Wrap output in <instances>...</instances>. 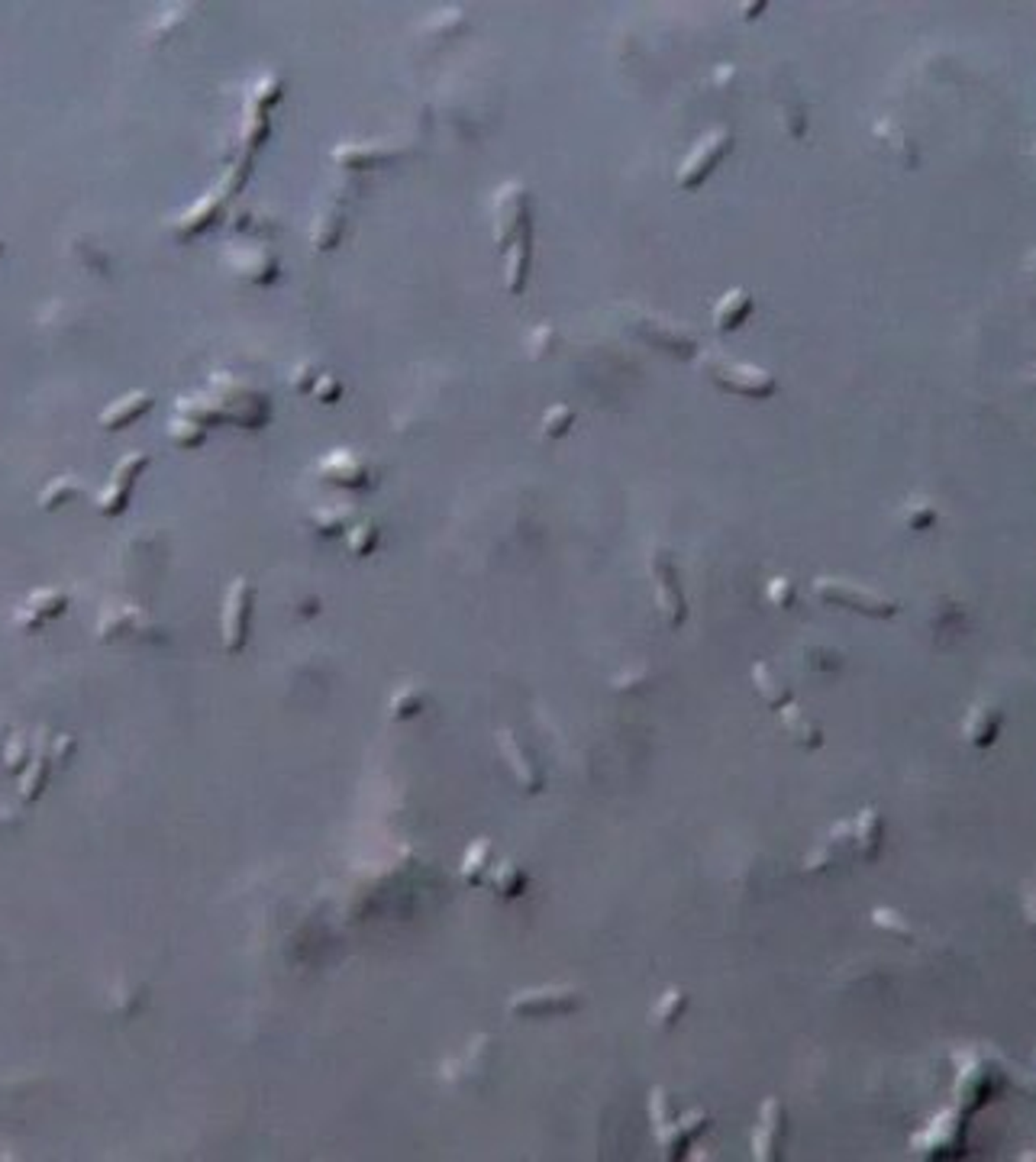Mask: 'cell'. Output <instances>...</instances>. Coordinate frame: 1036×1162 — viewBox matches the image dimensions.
I'll return each instance as SVG.
<instances>
[{
	"instance_id": "8992f818",
	"label": "cell",
	"mask_w": 1036,
	"mask_h": 1162,
	"mask_svg": "<svg viewBox=\"0 0 1036 1162\" xmlns=\"http://www.w3.org/2000/svg\"><path fill=\"white\" fill-rule=\"evenodd\" d=\"M494 226H498V243L513 246V236H530V220H527V191L520 184H507L498 198L494 207Z\"/></svg>"
},
{
	"instance_id": "ba28073f",
	"label": "cell",
	"mask_w": 1036,
	"mask_h": 1162,
	"mask_svg": "<svg viewBox=\"0 0 1036 1162\" xmlns=\"http://www.w3.org/2000/svg\"><path fill=\"white\" fill-rule=\"evenodd\" d=\"M149 462L146 456H130V459H123V462L117 465V472H113V482L107 485V491L101 494V513H120L123 508H127V498H130V487H132V482H136V472L139 468H143Z\"/></svg>"
},
{
	"instance_id": "9c48e42d",
	"label": "cell",
	"mask_w": 1036,
	"mask_h": 1162,
	"mask_svg": "<svg viewBox=\"0 0 1036 1162\" xmlns=\"http://www.w3.org/2000/svg\"><path fill=\"white\" fill-rule=\"evenodd\" d=\"M752 297H749V291H742V288H733V291H727V295L720 297V304L714 307V323H717V330H737V326H742L746 323V317L752 314Z\"/></svg>"
},
{
	"instance_id": "7a4b0ae2",
	"label": "cell",
	"mask_w": 1036,
	"mask_h": 1162,
	"mask_svg": "<svg viewBox=\"0 0 1036 1162\" xmlns=\"http://www.w3.org/2000/svg\"><path fill=\"white\" fill-rule=\"evenodd\" d=\"M730 146H733L730 130H711V132H707L701 143H697V146L688 153L685 165H681V172H678V188H681V191L697 188V184H701L707 175H711L714 168H717V162H720V158L730 153Z\"/></svg>"
},
{
	"instance_id": "d6986e66",
	"label": "cell",
	"mask_w": 1036,
	"mask_h": 1162,
	"mask_svg": "<svg viewBox=\"0 0 1036 1162\" xmlns=\"http://www.w3.org/2000/svg\"><path fill=\"white\" fill-rule=\"evenodd\" d=\"M572 416H575L572 407L555 404L553 411L543 416V433L546 437H562V433H569V427H572Z\"/></svg>"
},
{
	"instance_id": "cb8c5ba5",
	"label": "cell",
	"mask_w": 1036,
	"mask_h": 1162,
	"mask_svg": "<svg viewBox=\"0 0 1036 1162\" xmlns=\"http://www.w3.org/2000/svg\"><path fill=\"white\" fill-rule=\"evenodd\" d=\"M340 391H342L340 381H336V378H323V388L317 391V397H320L323 404H333L336 397H340Z\"/></svg>"
},
{
	"instance_id": "ac0fdd59",
	"label": "cell",
	"mask_w": 1036,
	"mask_h": 1162,
	"mask_svg": "<svg viewBox=\"0 0 1036 1162\" xmlns=\"http://www.w3.org/2000/svg\"><path fill=\"white\" fill-rule=\"evenodd\" d=\"M420 707H423V691L417 685H407L391 698L394 717H413V714H420Z\"/></svg>"
},
{
	"instance_id": "4fadbf2b",
	"label": "cell",
	"mask_w": 1036,
	"mask_h": 1162,
	"mask_svg": "<svg viewBox=\"0 0 1036 1162\" xmlns=\"http://www.w3.org/2000/svg\"><path fill=\"white\" fill-rule=\"evenodd\" d=\"M756 688H759V695L765 698L768 707H778V711H782L785 704H791V688L778 678V672L768 662L756 665Z\"/></svg>"
},
{
	"instance_id": "7c38bea8",
	"label": "cell",
	"mask_w": 1036,
	"mask_h": 1162,
	"mask_svg": "<svg viewBox=\"0 0 1036 1162\" xmlns=\"http://www.w3.org/2000/svg\"><path fill=\"white\" fill-rule=\"evenodd\" d=\"M149 407H153V394H146V391H132L130 397H120L117 404L113 407H107V411H104V416H101V423L107 430H117V427H127L130 420H136L139 414H146Z\"/></svg>"
},
{
	"instance_id": "7402d4cb",
	"label": "cell",
	"mask_w": 1036,
	"mask_h": 1162,
	"mask_svg": "<svg viewBox=\"0 0 1036 1162\" xmlns=\"http://www.w3.org/2000/svg\"><path fill=\"white\" fill-rule=\"evenodd\" d=\"M336 459H340V462H342V472H330V475H333V482L356 485L359 478H362V465L356 462V459L349 456V452H336Z\"/></svg>"
},
{
	"instance_id": "603a6c76",
	"label": "cell",
	"mask_w": 1036,
	"mask_h": 1162,
	"mask_svg": "<svg viewBox=\"0 0 1036 1162\" xmlns=\"http://www.w3.org/2000/svg\"><path fill=\"white\" fill-rule=\"evenodd\" d=\"M768 598H772L778 607H791V601H794V581H791V579H775L772 588H768Z\"/></svg>"
},
{
	"instance_id": "ffe728a7",
	"label": "cell",
	"mask_w": 1036,
	"mask_h": 1162,
	"mask_svg": "<svg viewBox=\"0 0 1036 1162\" xmlns=\"http://www.w3.org/2000/svg\"><path fill=\"white\" fill-rule=\"evenodd\" d=\"M375 543H378V530H375V523H359V527H352V534H349V549L356 556H368L371 549H375Z\"/></svg>"
},
{
	"instance_id": "30bf717a",
	"label": "cell",
	"mask_w": 1036,
	"mask_h": 1162,
	"mask_svg": "<svg viewBox=\"0 0 1036 1162\" xmlns=\"http://www.w3.org/2000/svg\"><path fill=\"white\" fill-rule=\"evenodd\" d=\"M778 1121H785V1111H782V1104L775 1102H765V1107H763V1124H759V1130H756V1137H752V1147H756V1156L759 1159H775V1150H778V1140H782V1130L775 1133V1124ZM782 1126V1124H778Z\"/></svg>"
},
{
	"instance_id": "52a82bcc",
	"label": "cell",
	"mask_w": 1036,
	"mask_h": 1162,
	"mask_svg": "<svg viewBox=\"0 0 1036 1162\" xmlns=\"http://www.w3.org/2000/svg\"><path fill=\"white\" fill-rule=\"evenodd\" d=\"M652 575L659 579V591H655V598H659L662 614H666V620L671 627L681 624V620H685V598H681V591H678L675 565L669 562V556L659 553L652 558Z\"/></svg>"
},
{
	"instance_id": "e0dca14e",
	"label": "cell",
	"mask_w": 1036,
	"mask_h": 1162,
	"mask_svg": "<svg viewBox=\"0 0 1036 1162\" xmlns=\"http://www.w3.org/2000/svg\"><path fill=\"white\" fill-rule=\"evenodd\" d=\"M491 885L494 889H498L504 898H513V894H520L524 891V885H527V872L520 866H513V863H504V866H498L494 868V875H491Z\"/></svg>"
},
{
	"instance_id": "3957f363",
	"label": "cell",
	"mask_w": 1036,
	"mask_h": 1162,
	"mask_svg": "<svg viewBox=\"0 0 1036 1162\" xmlns=\"http://www.w3.org/2000/svg\"><path fill=\"white\" fill-rule=\"evenodd\" d=\"M817 598L830 601V605H839V607H849V610H859V614H869V617H888L898 610L891 598H882L869 588H853L849 581H830V579H820L817 581Z\"/></svg>"
},
{
	"instance_id": "2e32d148",
	"label": "cell",
	"mask_w": 1036,
	"mask_h": 1162,
	"mask_svg": "<svg viewBox=\"0 0 1036 1162\" xmlns=\"http://www.w3.org/2000/svg\"><path fill=\"white\" fill-rule=\"evenodd\" d=\"M785 726H788V733L794 736V740L798 743H804V747H820L823 743V733H820V726L817 723H811L808 717H804L801 711H785Z\"/></svg>"
},
{
	"instance_id": "277c9868",
	"label": "cell",
	"mask_w": 1036,
	"mask_h": 1162,
	"mask_svg": "<svg viewBox=\"0 0 1036 1162\" xmlns=\"http://www.w3.org/2000/svg\"><path fill=\"white\" fill-rule=\"evenodd\" d=\"M575 1008H578V991L562 988V984L520 991V995L510 1001V1010L517 1017H553V1014H569Z\"/></svg>"
},
{
	"instance_id": "6da1fadb",
	"label": "cell",
	"mask_w": 1036,
	"mask_h": 1162,
	"mask_svg": "<svg viewBox=\"0 0 1036 1162\" xmlns=\"http://www.w3.org/2000/svg\"><path fill=\"white\" fill-rule=\"evenodd\" d=\"M707 371L711 378L717 381L720 388H727L733 394H746V397H768L775 391V378L768 371L756 368V366H746V362H733V359H707Z\"/></svg>"
},
{
	"instance_id": "44dd1931",
	"label": "cell",
	"mask_w": 1036,
	"mask_h": 1162,
	"mask_svg": "<svg viewBox=\"0 0 1036 1162\" xmlns=\"http://www.w3.org/2000/svg\"><path fill=\"white\" fill-rule=\"evenodd\" d=\"M905 517H907V523H910L914 530H927L930 523L936 520V510H933V504H920V501H914V504H907Z\"/></svg>"
},
{
	"instance_id": "8fae6325",
	"label": "cell",
	"mask_w": 1036,
	"mask_h": 1162,
	"mask_svg": "<svg viewBox=\"0 0 1036 1162\" xmlns=\"http://www.w3.org/2000/svg\"><path fill=\"white\" fill-rule=\"evenodd\" d=\"M1001 721H1004V717H1001L998 707H991V704L976 707V711L969 714V721H965V736H969L972 747H988L1001 730Z\"/></svg>"
},
{
	"instance_id": "9a60e30c",
	"label": "cell",
	"mask_w": 1036,
	"mask_h": 1162,
	"mask_svg": "<svg viewBox=\"0 0 1036 1162\" xmlns=\"http://www.w3.org/2000/svg\"><path fill=\"white\" fill-rule=\"evenodd\" d=\"M488 856H491V842L488 840H475L465 853V863H462V878L468 885H478L488 868Z\"/></svg>"
},
{
	"instance_id": "5b68a950",
	"label": "cell",
	"mask_w": 1036,
	"mask_h": 1162,
	"mask_svg": "<svg viewBox=\"0 0 1036 1162\" xmlns=\"http://www.w3.org/2000/svg\"><path fill=\"white\" fill-rule=\"evenodd\" d=\"M249 617H252V584L246 579H236V584L226 594V607H224V646L229 652H239L246 646Z\"/></svg>"
},
{
	"instance_id": "5bb4252c",
	"label": "cell",
	"mask_w": 1036,
	"mask_h": 1162,
	"mask_svg": "<svg viewBox=\"0 0 1036 1162\" xmlns=\"http://www.w3.org/2000/svg\"><path fill=\"white\" fill-rule=\"evenodd\" d=\"M685 1008H688V995L681 988H669L666 995H662V1001L659 1005L652 1008V1020L659 1027H671V1024H678V1017L685 1014Z\"/></svg>"
}]
</instances>
